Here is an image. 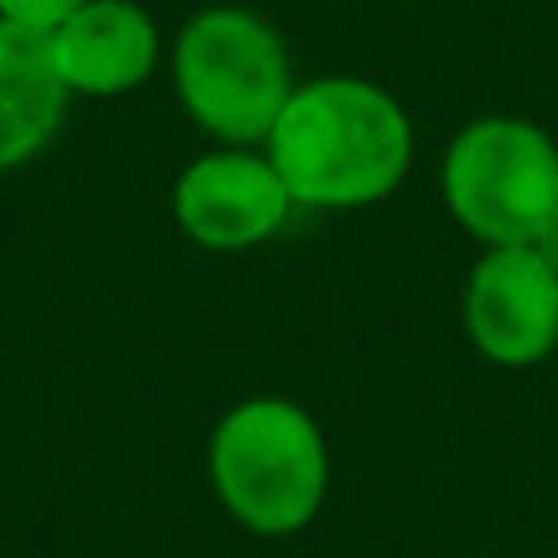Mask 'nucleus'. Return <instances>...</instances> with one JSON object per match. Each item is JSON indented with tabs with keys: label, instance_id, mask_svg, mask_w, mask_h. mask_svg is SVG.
Returning a JSON list of instances; mask_svg holds the SVG:
<instances>
[{
	"label": "nucleus",
	"instance_id": "obj_9",
	"mask_svg": "<svg viewBox=\"0 0 558 558\" xmlns=\"http://www.w3.org/2000/svg\"><path fill=\"white\" fill-rule=\"evenodd\" d=\"M78 5H88V0H0V20L25 25V29H35V35H49V29L64 25Z\"/></svg>",
	"mask_w": 558,
	"mask_h": 558
},
{
	"label": "nucleus",
	"instance_id": "obj_7",
	"mask_svg": "<svg viewBox=\"0 0 558 558\" xmlns=\"http://www.w3.org/2000/svg\"><path fill=\"white\" fill-rule=\"evenodd\" d=\"M49 59L69 98H118L147 84L162 59L157 20L137 0H88L59 29H49Z\"/></svg>",
	"mask_w": 558,
	"mask_h": 558
},
{
	"label": "nucleus",
	"instance_id": "obj_4",
	"mask_svg": "<svg viewBox=\"0 0 558 558\" xmlns=\"http://www.w3.org/2000/svg\"><path fill=\"white\" fill-rule=\"evenodd\" d=\"M441 192L485 251L530 245L558 211V143L530 118H475L446 147Z\"/></svg>",
	"mask_w": 558,
	"mask_h": 558
},
{
	"label": "nucleus",
	"instance_id": "obj_8",
	"mask_svg": "<svg viewBox=\"0 0 558 558\" xmlns=\"http://www.w3.org/2000/svg\"><path fill=\"white\" fill-rule=\"evenodd\" d=\"M69 88L49 59V39L0 20V172L25 167L59 133Z\"/></svg>",
	"mask_w": 558,
	"mask_h": 558
},
{
	"label": "nucleus",
	"instance_id": "obj_10",
	"mask_svg": "<svg viewBox=\"0 0 558 558\" xmlns=\"http://www.w3.org/2000/svg\"><path fill=\"white\" fill-rule=\"evenodd\" d=\"M530 245H534V251H539V255H544V260H549V265H554V270H558V211H554V216H549V221H544V226H539V235H534V241H530Z\"/></svg>",
	"mask_w": 558,
	"mask_h": 558
},
{
	"label": "nucleus",
	"instance_id": "obj_6",
	"mask_svg": "<svg viewBox=\"0 0 558 558\" xmlns=\"http://www.w3.org/2000/svg\"><path fill=\"white\" fill-rule=\"evenodd\" d=\"M177 226L202 251H255L270 235L284 231L294 196L279 182L275 162L255 147H221L196 162L172 186Z\"/></svg>",
	"mask_w": 558,
	"mask_h": 558
},
{
	"label": "nucleus",
	"instance_id": "obj_3",
	"mask_svg": "<svg viewBox=\"0 0 558 558\" xmlns=\"http://www.w3.org/2000/svg\"><path fill=\"white\" fill-rule=\"evenodd\" d=\"M172 84L186 118L226 147L265 143L294 94L284 39L241 5H216L186 20L172 45Z\"/></svg>",
	"mask_w": 558,
	"mask_h": 558
},
{
	"label": "nucleus",
	"instance_id": "obj_5",
	"mask_svg": "<svg viewBox=\"0 0 558 558\" xmlns=\"http://www.w3.org/2000/svg\"><path fill=\"white\" fill-rule=\"evenodd\" d=\"M471 343L495 367H534L558 348V270L534 245H490L461 299Z\"/></svg>",
	"mask_w": 558,
	"mask_h": 558
},
{
	"label": "nucleus",
	"instance_id": "obj_1",
	"mask_svg": "<svg viewBox=\"0 0 558 558\" xmlns=\"http://www.w3.org/2000/svg\"><path fill=\"white\" fill-rule=\"evenodd\" d=\"M416 137L407 108L383 84L353 74H328L294 84L279 108L265 157L294 206L308 211H357L402 186Z\"/></svg>",
	"mask_w": 558,
	"mask_h": 558
},
{
	"label": "nucleus",
	"instance_id": "obj_2",
	"mask_svg": "<svg viewBox=\"0 0 558 558\" xmlns=\"http://www.w3.org/2000/svg\"><path fill=\"white\" fill-rule=\"evenodd\" d=\"M211 485L226 514L260 539L308 530L328 495V446L318 422L289 397H251L211 432Z\"/></svg>",
	"mask_w": 558,
	"mask_h": 558
}]
</instances>
